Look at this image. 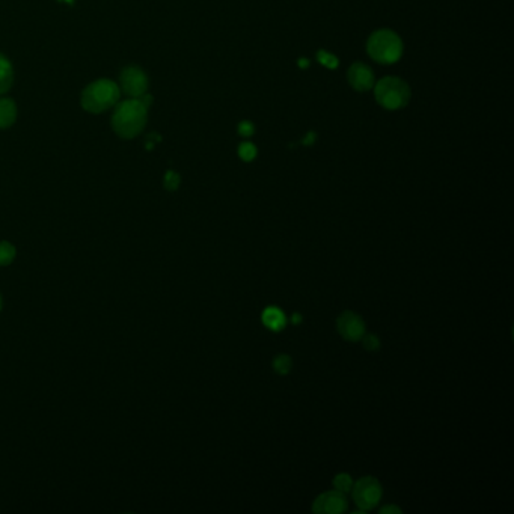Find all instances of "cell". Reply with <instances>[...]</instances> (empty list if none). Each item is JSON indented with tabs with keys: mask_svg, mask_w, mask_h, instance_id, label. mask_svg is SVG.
Masks as SVG:
<instances>
[{
	"mask_svg": "<svg viewBox=\"0 0 514 514\" xmlns=\"http://www.w3.org/2000/svg\"><path fill=\"white\" fill-rule=\"evenodd\" d=\"M180 186V175L174 171H169L165 176V187L167 190H176Z\"/></svg>",
	"mask_w": 514,
	"mask_h": 514,
	"instance_id": "cell-18",
	"label": "cell"
},
{
	"mask_svg": "<svg viewBox=\"0 0 514 514\" xmlns=\"http://www.w3.org/2000/svg\"><path fill=\"white\" fill-rule=\"evenodd\" d=\"M337 329L345 341L356 342L365 335V321L356 312L344 311L337 319Z\"/></svg>",
	"mask_w": 514,
	"mask_h": 514,
	"instance_id": "cell-6",
	"label": "cell"
},
{
	"mask_svg": "<svg viewBox=\"0 0 514 514\" xmlns=\"http://www.w3.org/2000/svg\"><path fill=\"white\" fill-rule=\"evenodd\" d=\"M319 59H320V62H321L323 65L329 67V68H335V67L338 65L337 57L332 56V55H329L328 52H323V50H321V52L319 53Z\"/></svg>",
	"mask_w": 514,
	"mask_h": 514,
	"instance_id": "cell-19",
	"label": "cell"
},
{
	"mask_svg": "<svg viewBox=\"0 0 514 514\" xmlns=\"http://www.w3.org/2000/svg\"><path fill=\"white\" fill-rule=\"evenodd\" d=\"M239 155L242 157V160L244 162H252L256 157V148L253 144H242L239 148Z\"/></svg>",
	"mask_w": 514,
	"mask_h": 514,
	"instance_id": "cell-17",
	"label": "cell"
},
{
	"mask_svg": "<svg viewBox=\"0 0 514 514\" xmlns=\"http://www.w3.org/2000/svg\"><path fill=\"white\" fill-rule=\"evenodd\" d=\"M272 367L273 371L278 373L281 375H286L291 370H293V359L290 354H278L275 356V359L272 361Z\"/></svg>",
	"mask_w": 514,
	"mask_h": 514,
	"instance_id": "cell-13",
	"label": "cell"
},
{
	"mask_svg": "<svg viewBox=\"0 0 514 514\" xmlns=\"http://www.w3.org/2000/svg\"><path fill=\"white\" fill-rule=\"evenodd\" d=\"M374 95L377 103L388 109V111H397L408 106L410 100V88L400 77H384L375 85Z\"/></svg>",
	"mask_w": 514,
	"mask_h": 514,
	"instance_id": "cell-4",
	"label": "cell"
},
{
	"mask_svg": "<svg viewBox=\"0 0 514 514\" xmlns=\"http://www.w3.org/2000/svg\"><path fill=\"white\" fill-rule=\"evenodd\" d=\"M333 487L335 490H338L341 493L350 492L353 487V478L350 477V473H345V472L338 473V475L333 478Z\"/></svg>",
	"mask_w": 514,
	"mask_h": 514,
	"instance_id": "cell-15",
	"label": "cell"
},
{
	"mask_svg": "<svg viewBox=\"0 0 514 514\" xmlns=\"http://www.w3.org/2000/svg\"><path fill=\"white\" fill-rule=\"evenodd\" d=\"M261 321L272 332H281L286 326V315L278 306H267L263 311Z\"/></svg>",
	"mask_w": 514,
	"mask_h": 514,
	"instance_id": "cell-10",
	"label": "cell"
},
{
	"mask_svg": "<svg viewBox=\"0 0 514 514\" xmlns=\"http://www.w3.org/2000/svg\"><path fill=\"white\" fill-rule=\"evenodd\" d=\"M120 100V88L111 81H97L89 85L82 95V106L91 113H102Z\"/></svg>",
	"mask_w": 514,
	"mask_h": 514,
	"instance_id": "cell-3",
	"label": "cell"
},
{
	"mask_svg": "<svg viewBox=\"0 0 514 514\" xmlns=\"http://www.w3.org/2000/svg\"><path fill=\"white\" fill-rule=\"evenodd\" d=\"M253 130H255L253 125L251 123H248V121H243L239 125V132H240L242 136H251L253 133Z\"/></svg>",
	"mask_w": 514,
	"mask_h": 514,
	"instance_id": "cell-20",
	"label": "cell"
},
{
	"mask_svg": "<svg viewBox=\"0 0 514 514\" xmlns=\"http://www.w3.org/2000/svg\"><path fill=\"white\" fill-rule=\"evenodd\" d=\"M4 308V300H2V296H0V311H2Z\"/></svg>",
	"mask_w": 514,
	"mask_h": 514,
	"instance_id": "cell-23",
	"label": "cell"
},
{
	"mask_svg": "<svg viewBox=\"0 0 514 514\" xmlns=\"http://www.w3.org/2000/svg\"><path fill=\"white\" fill-rule=\"evenodd\" d=\"M367 52L373 61L391 65L400 61L403 56L401 38L389 29H380L370 35L367 41Z\"/></svg>",
	"mask_w": 514,
	"mask_h": 514,
	"instance_id": "cell-2",
	"label": "cell"
},
{
	"mask_svg": "<svg viewBox=\"0 0 514 514\" xmlns=\"http://www.w3.org/2000/svg\"><path fill=\"white\" fill-rule=\"evenodd\" d=\"M350 86L358 92H367L374 86L373 70L363 62H354L347 73Z\"/></svg>",
	"mask_w": 514,
	"mask_h": 514,
	"instance_id": "cell-9",
	"label": "cell"
},
{
	"mask_svg": "<svg viewBox=\"0 0 514 514\" xmlns=\"http://www.w3.org/2000/svg\"><path fill=\"white\" fill-rule=\"evenodd\" d=\"M123 91L132 98H139L146 94L148 78L145 73L137 67H128L121 73Z\"/></svg>",
	"mask_w": 514,
	"mask_h": 514,
	"instance_id": "cell-8",
	"label": "cell"
},
{
	"mask_svg": "<svg viewBox=\"0 0 514 514\" xmlns=\"http://www.w3.org/2000/svg\"><path fill=\"white\" fill-rule=\"evenodd\" d=\"M13 82H14L13 65L4 55H0V94L6 92L8 89L11 88Z\"/></svg>",
	"mask_w": 514,
	"mask_h": 514,
	"instance_id": "cell-12",
	"label": "cell"
},
{
	"mask_svg": "<svg viewBox=\"0 0 514 514\" xmlns=\"http://www.w3.org/2000/svg\"><path fill=\"white\" fill-rule=\"evenodd\" d=\"M380 514H401V508L397 506H387L380 510Z\"/></svg>",
	"mask_w": 514,
	"mask_h": 514,
	"instance_id": "cell-21",
	"label": "cell"
},
{
	"mask_svg": "<svg viewBox=\"0 0 514 514\" xmlns=\"http://www.w3.org/2000/svg\"><path fill=\"white\" fill-rule=\"evenodd\" d=\"M302 315L300 314H293V317H291V321H293V324H300L302 323Z\"/></svg>",
	"mask_w": 514,
	"mask_h": 514,
	"instance_id": "cell-22",
	"label": "cell"
},
{
	"mask_svg": "<svg viewBox=\"0 0 514 514\" xmlns=\"http://www.w3.org/2000/svg\"><path fill=\"white\" fill-rule=\"evenodd\" d=\"M352 495L356 506L362 511H368L377 507V503L383 496V489L377 478L363 477L358 482H353Z\"/></svg>",
	"mask_w": 514,
	"mask_h": 514,
	"instance_id": "cell-5",
	"label": "cell"
},
{
	"mask_svg": "<svg viewBox=\"0 0 514 514\" xmlns=\"http://www.w3.org/2000/svg\"><path fill=\"white\" fill-rule=\"evenodd\" d=\"M349 508L347 499H345L344 493L338 490L324 492L321 495L315 498L312 503V511L317 514H341Z\"/></svg>",
	"mask_w": 514,
	"mask_h": 514,
	"instance_id": "cell-7",
	"label": "cell"
},
{
	"mask_svg": "<svg viewBox=\"0 0 514 514\" xmlns=\"http://www.w3.org/2000/svg\"><path fill=\"white\" fill-rule=\"evenodd\" d=\"M15 246L9 242H0V265H9L15 258Z\"/></svg>",
	"mask_w": 514,
	"mask_h": 514,
	"instance_id": "cell-14",
	"label": "cell"
},
{
	"mask_svg": "<svg viewBox=\"0 0 514 514\" xmlns=\"http://www.w3.org/2000/svg\"><path fill=\"white\" fill-rule=\"evenodd\" d=\"M65 2H68V4H71V2H73V0H65Z\"/></svg>",
	"mask_w": 514,
	"mask_h": 514,
	"instance_id": "cell-24",
	"label": "cell"
},
{
	"mask_svg": "<svg viewBox=\"0 0 514 514\" xmlns=\"http://www.w3.org/2000/svg\"><path fill=\"white\" fill-rule=\"evenodd\" d=\"M146 111L148 107L139 98L123 102L116 107L112 118V125L116 134L124 137V139H132V137L139 134L146 123Z\"/></svg>",
	"mask_w": 514,
	"mask_h": 514,
	"instance_id": "cell-1",
	"label": "cell"
},
{
	"mask_svg": "<svg viewBox=\"0 0 514 514\" xmlns=\"http://www.w3.org/2000/svg\"><path fill=\"white\" fill-rule=\"evenodd\" d=\"M17 118V106L9 98L0 100V128H6L15 123Z\"/></svg>",
	"mask_w": 514,
	"mask_h": 514,
	"instance_id": "cell-11",
	"label": "cell"
},
{
	"mask_svg": "<svg viewBox=\"0 0 514 514\" xmlns=\"http://www.w3.org/2000/svg\"><path fill=\"white\" fill-rule=\"evenodd\" d=\"M362 342H363L365 350H368V352H377L380 349V340L377 335H374V333H365L362 337Z\"/></svg>",
	"mask_w": 514,
	"mask_h": 514,
	"instance_id": "cell-16",
	"label": "cell"
}]
</instances>
